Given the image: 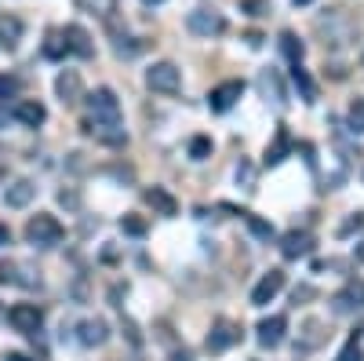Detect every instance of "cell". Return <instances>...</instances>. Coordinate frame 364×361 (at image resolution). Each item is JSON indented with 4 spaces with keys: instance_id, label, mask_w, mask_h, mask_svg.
I'll use <instances>...</instances> for the list:
<instances>
[{
    "instance_id": "9",
    "label": "cell",
    "mask_w": 364,
    "mask_h": 361,
    "mask_svg": "<svg viewBox=\"0 0 364 361\" xmlns=\"http://www.w3.org/2000/svg\"><path fill=\"white\" fill-rule=\"evenodd\" d=\"M55 95L63 99V106H77L84 99V80L77 70H63L55 77Z\"/></svg>"
},
{
    "instance_id": "16",
    "label": "cell",
    "mask_w": 364,
    "mask_h": 361,
    "mask_svg": "<svg viewBox=\"0 0 364 361\" xmlns=\"http://www.w3.org/2000/svg\"><path fill=\"white\" fill-rule=\"evenodd\" d=\"M291 146H295V142H291L288 128H277V135H273V142L266 146V157H262V164H266V168H277V164H281V161H284V157L291 154Z\"/></svg>"
},
{
    "instance_id": "1",
    "label": "cell",
    "mask_w": 364,
    "mask_h": 361,
    "mask_svg": "<svg viewBox=\"0 0 364 361\" xmlns=\"http://www.w3.org/2000/svg\"><path fill=\"white\" fill-rule=\"evenodd\" d=\"M84 132L95 135L106 146H124L128 132H124V117H120V103L109 88H99L95 95L87 99V120H84Z\"/></svg>"
},
{
    "instance_id": "34",
    "label": "cell",
    "mask_w": 364,
    "mask_h": 361,
    "mask_svg": "<svg viewBox=\"0 0 364 361\" xmlns=\"http://www.w3.org/2000/svg\"><path fill=\"white\" fill-rule=\"evenodd\" d=\"M8 281H18L15 278V263H0V285H8Z\"/></svg>"
},
{
    "instance_id": "26",
    "label": "cell",
    "mask_w": 364,
    "mask_h": 361,
    "mask_svg": "<svg viewBox=\"0 0 364 361\" xmlns=\"http://www.w3.org/2000/svg\"><path fill=\"white\" fill-rule=\"evenodd\" d=\"M190 157L193 161H208L211 157V139L208 135H193L190 139Z\"/></svg>"
},
{
    "instance_id": "27",
    "label": "cell",
    "mask_w": 364,
    "mask_h": 361,
    "mask_svg": "<svg viewBox=\"0 0 364 361\" xmlns=\"http://www.w3.org/2000/svg\"><path fill=\"white\" fill-rule=\"evenodd\" d=\"M346 120H350V132H364V99H353L350 103V113H346Z\"/></svg>"
},
{
    "instance_id": "4",
    "label": "cell",
    "mask_w": 364,
    "mask_h": 361,
    "mask_svg": "<svg viewBox=\"0 0 364 361\" xmlns=\"http://www.w3.org/2000/svg\"><path fill=\"white\" fill-rule=\"evenodd\" d=\"M146 84H149V92H161V95H175L178 88H182V73L175 63H154L146 70Z\"/></svg>"
},
{
    "instance_id": "38",
    "label": "cell",
    "mask_w": 364,
    "mask_h": 361,
    "mask_svg": "<svg viewBox=\"0 0 364 361\" xmlns=\"http://www.w3.org/2000/svg\"><path fill=\"white\" fill-rule=\"evenodd\" d=\"M4 361H29V357H26V354H8Z\"/></svg>"
},
{
    "instance_id": "36",
    "label": "cell",
    "mask_w": 364,
    "mask_h": 361,
    "mask_svg": "<svg viewBox=\"0 0 364 361\" xmlns=\"http://www.w3.org/2000/svg\"><path fill=\"white\" fill-rule=\"evenodd\" d=\"M262 8H266V0H245V11L248 15H262Z\"/></svg>"
},
{
    "instance_id": "22",
    "label": "cell",
    "mask_w": 364,
    "mask_h": 361,
    "mask_svg": "<svg viewBox=\"0 0 364 361\" xmlns=\"http://www.w3.org/2000/svg\"><path fill=\"white\" fill-rule=\"evenodd\" d=\"M77 8L84 15H95V19H109L113 8H117V0H77Z\"/></svg>"
},
{
    "instance_id": "13",
    "label": "cell",
    "mask_w": 364,
    "mask_h": 361,
    "mask_svg": "<svg viewBox=\"0 0 364 361\" xmlns=\"http://www.w3.org/2000/svg\"><path fill=\"white\" fill-rule=\"evenodd\" d=\"M364 307V281H350L343 292H336V299H331V310L336 314H353Z\"/></svg>"
},
{
    "instance_id": "14",
    "label": "cell",
    "mask_w": 364,
    "mask_h": 361,
    "mask_svg": "<svg viewBox=\"0 0 364 361\" xmlns=\"http://www.w3.org/2000/svg\"><path fill=\"white\" fill-rule=\"evenodd\" d=\"M11 117L18 120V125H26V128H41L44 120H48V110H44V103H37V99H18L15 110H11Z\"/></svg>"
},
{
    "instance_id": "12",
    "label": "cell",
    "mask_w": 364,
    "mask_h": 361,
    "mask_svg": "<svg viewBox=\"0 0 364 361\" xmlns=\"http://www.w3.org/2000/svg\"><path fill=\"white\" fill-rule=\"evenodd\" d=\"M281 288H284V270H269V274H262L259 285L252 288V307H266Z\"/></svg>"
},
{
    "instance_id": "11",
    "label": "cell",
    "mask_w": 364,
    "mask_h": 361,
    "mask_svg": "<svg viewBox=\"0 0 364 361\" xmlns=\"http://www.w3.org/2000/svg\"><path fill=\"white\" fill-rule=\"evenodd\" d=\"M314 252V234L310 230H288L281 237V256L284 259H302Z\"/></svg>"
},
{
    "instance_id": "39",
    "label": "cell",
    "mask_w": 364,
    "mask_h": 361,
    "mask_svg": "<svg viewBox=\"0 0 364 361\" xmlns=\"http://www.w3.org/2000/svg\"><path fill=\"white\" fill-rule=\"evenodd\" d=\"M8 125V110H0V128H4Z\"/></svg>"
},
{
    "instance_id": "10",
    "label": "cell",
    "mask_w": 364,
    "mask_h": 361,
    "mask_svg": "<svg viewBox=\"0 0 364 361\" xmlns=\"http://www.w3.org/2000/svg\"><path fill=\"white\" fill-rule=\"evenodd\" d=\"M284 333H288V318H284V314H269V318H262L259 328H255L259 347H281Z\"/></svg>"
},
{
    "instance_id": "24",
    "label": "cell",
    "mask_w": 364,
    "mask_h": 361,
    "mask_svg": "<svg viewBox=\"0 0 364 361\" xmlns=\"http://www.w3.org/2000/svg\"><path fill=\"white\" fill-rule=\"evenodd\" d=\"M245 223H248V230L259 237V241H273V226L266 223V219H259V216H252V212H245Z\"/></svg>"
},
{
    "instance_id": "18",
    "label": "cell",
    "mask_w": 364,
    "mask_h": 361,
    "mask_svg": "<svg viewBox=\"0 0 364 361\" xmlns=\"http://www.w3.org/2000/svg\"><path fill=\"white\" fill-rule=\"evenodd\" d=\"M77 340H80L84 347H102V343L109 340V325H106L102 318H95V321H80Z\"/></svg>"
},
{
    "instance_id": "33",
    "label": "cell",
    "mask_w": 364,
    "mask_h": 361,
    "mask_svg": "<svg viewBox=\"0 0 364 361\" xmlns=\"http://www.w3.org/2000/svg\"><path fill=\"white\" fill-rule=\"evenodd\" d=\"M360 226H364V216L357 212V216H350V219L339 226V237H350V234H353V230H360Z\"/></svg>"
},
{
    "instance_id": "3",
    "label": "cell",
    "mask_w": 364,
    "mask_h": 361,
    "mask_svg": "<svg viewBox=\"0 0 364 361\" xmlns=\"http://www.w3.org/2000/svg\"><path fill=\"white\" fill-rule=\"evenodd\" d=\"M66 237V230H63V223H58L55 216H33L26 223V241L29 245H37V248H55L58 241Z\"/></svg>"
},
{
    "instance_id": "2",
    "label": "cell",
    "mask_w": 364,
    "mask_h": 361,
    "mask_svg": "<svg viewBox=\"0 0 364 361\" xmlns=\"http://www.w3.org/2000/svg\"><path fill=\"white\" fill-rule=\"evenodd\" d=\"M317 33H321L324 48H346L350 37L357 33V26H353L350 15H343V11L336 8V11H328V15L317 19Z\"/></svg>"
},
{
    "instance_id": "20",
    "label": "cell",
    "mask_w": 364,
    "mask_h": 361,
    "mask_svg": "<svg viewBox=\"0 0 364 361\" xmlns=\"http://www.w3.org/2000/svg\"><path fill=\"white\" fill-rule=\"evenodd\" d=\"M33 194H37V187L29 183V179H15V183L4 190V204L8 208H26L29 201H33Z\"/></svg>"
},
{
    "instance_id": "25",
    "label": "cell",
    "mask_w": 364,
    "mask_h": 361,
    "mask_svg": "<svg viewBox=\"0 0 364 361\" xmlns=\"http://www.w3.org/2000/svg\"><path fill=\"white\" fill-rule=\"evenodd\" d=\"M259 84H262V92H273V103H277V106H284V92H281V80H277V73H262L259 77Z\"/></svg>"
},
{
    "instance_id": "8",
    "label": "cell",
    "mask_w": 364,
    "mask_h": 361,
    "mask_svg": "<svg viewBox=\"0 0 364 361\" xmlns=\"http://www.w3.org/2000/svg\"><path fill=\"white\" fill-rule=\"evenodd\" d=\"M245 95V80H223L219 88H211V95H208V106L215 110V113H226L237 106V99Z\"/></svg>"
},
{
    "instance_id": "7",
    "label": "cell",
    "mask_w": 364,
    "mask_h": 361,
    "mask_svg": "<svg viewBox=\"0 0 364 361\" xmlns=\"http://www.w3.org/2000/svg\"><path fill=\"white\" fill-rule=\"evenodd\" d=\"M233 343H240V325L219 318L215 325H211V333H208V350H211V354H223V350H230Z\"/></svg>"
},
{
    "instance_id": "31",
    "label": "cell",
    "mask_w": 364,
    "mask_h": 361,
    "mask_svg": "<svg viewBox=\"0 0 364 361\" xmlns=\"http://www.w3.org/2000/svg\"><path fill=\"white\" fill-rule=\"evenodd\" d=\"M18 92V77H8V73H0V99H11Z\"/></svg>"
},
{
    "instance_id": "17",
    "label": "cell",
    "mask_w": 364,
    "mask_h": 361,
    "mask_svg": "<svg viewBox=\"0 0 364 361\" xmlns=\"http://www.w3.org/2000/svg\"><path fill=\"white\" fill-rule=\"evenodd\" d=\"M142 197H146V204L154 208L157 216H168V219H171V216H178V201H175L164 187H149Z\"/></svg>"
},
{
    "instance_id": "6",
    "label": "cell",
    "mask_w": 364,
    "mask_h": 361,
    "mask_svg": "<svg viewBox=\"0 0 364 361\" xmlns=\"http://www.w3.org/2000/svg\"><path fill=\"white\" fill-rule=\"evenodd\" d=\"M8 321H11V328H15V333L37 336V328H41L44 314H41V307H37V303H15V307L8 310Z\"/></svg>"
},
{
    "instance_id": "32",
    "label": "cell",
    "mask_w": 364,
    "mask_h": 361,
    "mask_svg": "<svg viewBox=\"0 0 364 361\" xmlns=\"http://www.w3.org/2000/svg\"><path fill=\"white\" fill-rule=\"evenodd\" d=\"M0 37H4V41H0V44H15V37H18V22L11 19V22H4V26H0Z\"/></svg>"
},
{
    "instance_id": "5",
    "label": "cell",
    "mask_w": 364,
    "mask_h": 361,
    "mask_svg": "<svg viewBox=\"0 0 364 361\" xmlns=\"http://www.w3.org/2000/svg\"><path fill=\"white\" fill-rule=\"evenodd\" d=\"M186 29L193 37H219L226 29V19L219 11H211V8H197V11L186 15Z\"/></svg>"
},
{
    "instance_id": "37",
    "label": "cell",
    "mask_w": 364,
    "mask_h": 361,
    "mask_svg": "<svg viewBox=\"0 0 364 361\" xmlns=\"http://www.w3.org/2000/svg\"><path fill=\"white\" fill-rule=\"evenodd\" d=\"M4 245H11V230L0 223V248H4Z\"/></svg>"
},
{
    "instance_id": "35",
    "label": "cell",
    "mask_w": 364,
    "mask_h": 361,
    "mask_svg": "<svg viewBox=\"0 0 364 361\" xmlns=\"http://www.w3.org/2000/svg\"><path fill=\"white\" fill-rule=\"evenodd\" d=\"M302 299H314V288L310 285H302V288L291 292V303H302Z\"/></svg>"
},
{
    "instance_id": "40",
    "label": "cell",
    "mask_w": 364,
    "mask_h": 361,
    "mask_svg": "<svg viewBox=\"0 0 364 361\" xmlns=\"http://www.w3.org/2000/svg\"><path fill=\"white\" fill-rule=\"evenodd\" d=\"M357 259H360V263H364V241H360V248H357Z\"/></svg>"
},
{
    "instance_id": "23",
    "label": "cell",
    "mask_w": 364,
    "mask_h": 361,
    "mask_svg": "<svg viewBox=\"0 0 364 361\" xmlns=\"http://www.w3.org/2000/svg\"><path fill=\"white\" fill-rule=\"evenodd\" d=\"M281 51H284V58H288L291 66L302 63V41L295 33H281Z\"/></svg>"
},
{
    "instance_id": "15",
    "label": "cell",
    "mask_w": 364,
    "mask_h": 361,
    "mask_svg": "<svg viewBox=\"0 0 364 361\" xmlns=\"http://www.w3.org/2000/svg\"><path fill=\"white\" fill-rule=\"evenodd\" d=\"M324 340H328V333H324V321L310 318L306 325H302V333H299V343H295V350H299V354H314L317 347H324Z\"/></svg>"
},
{
    "instance_id": "42",
    "label": "cell",
    "mask_w": 364,
    "mask_h": 361,
    "mask_svg": "<svg viewBox=\"0 0 364 361\" xmlns=\"http://www.w3.org/2000/svg\"><path fill=\"white\" fill-rule=\"evenodd\" d=\"M295 4H314V0H295Z\"/></svg>"
},
{
    "instance_id": "41",
    "label": "cell",
    "mask_w": 364,
    "mask_h": 361,
    "mask_svg": "<svg viewBox=\"0 0 364 361\" xmlns=\"http://www.w3.org/2000/svg\"><path fill=\"white\" fill-rule=\"evenodd\" d=\"M146 4H149V8H154V4H164V0H146Z\"/></svg>"
},
{
    "instance_id": "28",
    "label": "cell",
    "mask_w": 364,
    "mask_h": 361,
    "mask_svg": "<svg viewBox=\"0 0 364 361\" xmlns=\"http://www.w3.org/2000/svg\"><path fill=\"white\" fill-rule=\"evenodd\" d=\"M66 51H70V48H66V37H63V33H51V37H48V44H44V55H48V58H63Z\"/></svg>"
},
{
    "instance_id": "21",
    "label": "cell",
    "mask_w": 364,
    "mask_h": 361,
    "mask_svg": "<svg viewBox=\"0 0 364 361\" xmlns=\"http://www.w3.org/2000/svg\"><path fill=\"white\" fill-rule=\"evenodd\" d=\"M291 80H295V88L302 92V99H306V103H314V99H317V84L310 80V73H306V70H302V63H299V66H291Z\"/></svg>"
},
{
    "instance_id": "29",
    "label": "cell",
    "mask_w": 364,
    "mask_h": 361,
    "mask_svg": "<svg viewBox=\"0 0 364 361\" xmlns=\"http://www.w3.org/2000/svg\"><path fill=\"white\" fill-rule=\"evenodd\" d=\"M120 230L132 234V237H142V234H146V219H139V216H124V219H120Z\"/></svg>"
},
{
    "instance_id": "19",
    "label": "cell",
    "mask_w": 364,
    "mask_h": 361,
    "mask_svg": "<svg viewBox=\"0 0 364 361\" xmlns=\"http://www.w3.org/2000/svg\"><path fill=\"white\" fill-rule=\"evenodd\" d=\"M63 37H66V48H70L73 55H80V58H91V55H95V44H91L87 29H80V26H66V29H63Z\"/></svg>"
},
{
    "instance_id": "30",
    "label": "cell",
    "mask_w": 364,
    "mask_h": 361,
    "mask_svg": "<svg viewBox=\"0 0 364 361\" xmlns=\"http://www.w3.org/2000/svg\"><path fill=\"white\" fill-rule=\"evenodd\" d=\"M336 361H364V350H360L357 336H353V340H350V343H346V347L339 350V357H336Z\"/></svg>"
}]
</instances>
